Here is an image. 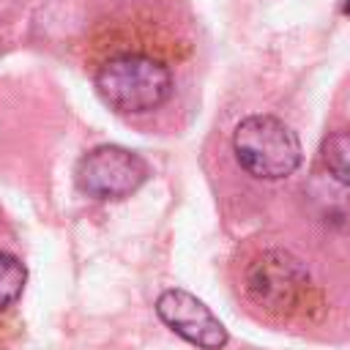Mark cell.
<instances>
[{"label": "cell", "mask_w": 350, "mask_h": 350, "mask_svg": "<svg viewBox=\"0 0 350 350\" xmlns=\"http://www.w3.org/2000/svg\"><path fill=\"white\" fill-rule=\"evenodd\" d=\"M74 180L93 200H123L148 180V164L129 148L96 145L77 161Z\"/></svg>", "instance_id": "3"}, {"label": "cell", "mask_w": 350, "mask_h": 350, "mask_svg": "<svg viewBox=\"0 0 350 350\" xmlns=\"http://www.w3.org/2000/svg\"><path fill=\"white\" fill-rule=\"evenodd\" d=\"M156 314L170 331L200 350H221L227 345V328L221 320L197 295L180 287H170L156 298Z\"/></svg>", "instance_id": "4"}, {"label": "cell", "mask_w": 350, "mask_h": 350, "mask_svg": "<svg viewBox=\"0 0 350 350\" xmlns=\"http://www.w3.org/2000/svg\"><path fill=\"white\" fill-rule=\"evenodd\" d=\"M345 11H350V0H347V5H345Z\"/></svg>", "instance_id": "8"}, {"label": "cell", "mask_w": 350, "mask_h": 350, "mask_svg": "<svg viewBox=\"0 0 350 350\" xmlns=\"http://www.w3.org/2000/svg\"><path fill=\"white\" fill-rule=\"evenodd\" d=\"M323 164L334 175V180L350 186V126L336 129L323 139Z\"/></svg>", "instance_id": "6"}, {"label": "cell", "mask_w": 350, "mask_h": 350, "mask_svg": "<svg viewBox=\"0 0 350 350\" xmlns=\"http://www.w3.org/2000/svg\"><path fill=\"white\" fill-rule=\"evenodd\" d=\"M232 153L252 178L282 180L301 164V142L295 131L273 115H249L232 131Z\"/></svg>", "instance_id": "2"}, {"label": "cell", "mask_w": 350, "mask_h": 350, "mask_svg": "<svg viewBox=\"0 0 350 350\" xmlns=\"http://www.w3.org/2000/svg\"><path fill=\"white\" fill-rule=\"evenodd\" d=\"M246 282H249V293L271 309L293 306L295 298L309 287L306 271L287 252H265L249 268Z\"/></svg>", "instance_id": "5"}, {"label": "cell", "mask_w": 350, "mask_h": 350, "mask_svg": "<svg viewBox=\"0 0 350 350\" xmlns=\"http://www.w3.org/2000/svg\"><path fill=\"white\" fill-rule=\"evenodd\" d=\"M93 85L109 109L120 115H145L170 98L172 74L167 63L153 55L120 52L96 68Z\"/></svg>", "instance_id": "1"}, {"label": "cell", "mask_w": 350, "mask_h": 350, "mask_svg": "<svg viewBox=\"0 0 350 350\" xmlns=\"http://www.w3.org/2000/svg\"><path fill=\"white\" fill-rule=\"evenodd\" d=\"M25 282H27L25 262L8 252H0V309H8L22 298Z\"/></svg>", "instance_id": "7"}]
</instances>
